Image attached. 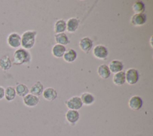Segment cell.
<instances>
[{
    "label": "cell",
    "instance_id": "484cf974",
    "mask_svg": "<svg viewBox=\"0 0 153 136\" xmlns=\"http://www.w3.org/2000/svg\"><path fill=\"white\" fill-rule=\"evenodd\" d=\"M132 10L134 14L143 13L145 10V4L141 1H136L132 5Z\"/></svg>",
    "mask_w": 153,
    "mask_h": 136
},
{
    "label": "cell",
    "instance_id": "5bb4252c",
    "mask_svg": "<svg viewBox=\"0 0 153 136\" xmlns=\"http://www.w3.org/2000/svg\"><path fill=\"white\" fill-rule=\"evenodd\" d=\"M108 67L111 72L115 74L122 71L123 68V64L120 61L112 60L109 62Z\"/></svg>",
    "mask_w": 153,
    "mask_h": 136
},
{
    "label": "cell",
    "instance_id": "e0dca14e",
    "mask_svg": "<svg viewBox=\"0 0 153 136\" xmlns=\"http://www.w3.org/2000/svg\"><path fill=\"white\" fill-rule=\"evenodd\" d=\"M12 67V61L8 55H4L0 58V68L2 71H8Z\"/></svg>",
    "mask_w": 153,
    "mask_h": 136
},
{
    "label": "cell",
    "instance_id": "52a82bcc",
    "mask_svg": "<svg viewBox=\"0 0 153 136\" xmlns=\"http://www.w3.org/2000/svg\"><path fill=\"white\" fill-rule=\"evenodd\" d=\"M128 105L129 108L131 110L137 111L142 108L143 105V100L139 96L134 95L130 98Z\"/></svg>",
    "mask_w": 153,
    "mask_h": 136
},
{
    "label": "cell",
    "instance_id": "8992f818",
    "mask_svg": "<svg viewBox=\"0 0 153 136\" xmlns=\"http://www.w3.org/2000/svg\"><path fill=\"white\" fill-rule=\"evenodd\" d=\"M93 56L98 59H105L108 56V50L103 45H97L93 50Z\"/></svg>",
    "mask_w": 153,
    "mask_h": 136
},
{
    "label": "cell",
    "instance_id": "277c9868",
    "mask_svg": "<svg viewBox=\"0 0 153 136\" xmlns=\"http://www.w3.org/2000/svg\"><path fill=\"white\" fill-rule=\"evenodd\" d=\"M126 81L130 85L135 84L139 79L138 71L134 68H130L125 72Z\"/></svg>",
    "mask_w": 153,
    "mask_h": 136
},
{
    "label": "cell",
    "instance_id": "ac0fdd59",
    "mask_svg": "<svg viewBox=\"0 0 153 136\" xmlns=\"http://www.w3.org/2000/svg\"><path fill=\"white\" fill-rule=\"evenodd\" d=\"M44 90V86L41 81H38L33 84L30 88L29 92L30 93L35 95L36 96H40Z\"/></svg>",
    "mask_w": 153,
    "mask_h": 136
},
{
    "label": "cell",
    "instance_id": "d4e9b609",
    "mask_svg": "<svg viewBox=\"0 0 153 136\" xmlns=\"http://www.w3.org/2000/svg\"><path fill=\"white\" fill-rule=\"evenodd\" d=\"M54 30L56 34L64 32L66 30V23L64 20L60 19L56 22L54 26Z\"/></svg>",
    "mask_w": 153,
    "mask_h": 136
},
{
    "label": "cell",
    "instance_id": "7402d4cb",
    "mask_svg": "<svg viewBox=\"0 0 153 136\" xmlns=\"http://www.w3.org/2000/svg\"><path fill=\"white\" fill-rule=\"evenodd\" d=\"M54 39L57 44L64 46L70 43L69 38L68 37L67 35L64 32L56 34L54 35Z\"/></svg>",
    "mask_w": 153,
    "mask_h": 136
},
{
    "label": "cell",
    "instance_id": "5b68a950",
    "mask_svg": "<svg viewBox=\"0 0 153 136\" xmlns=\"http://www.w3.org/2000/svg\"><path fill=\"white\" fill-rule=\"evenodd\" d=\"M66 105L69 110H74L78 111L81 108L83 104L79 96H74L66 101Z\"/></svg>",
    "mask_w": 153,
    "mask_h": 136
},
{
    "label": "cell",
    "instance_id": "603a6c76",
    "mask_svg": "<svg viewBox=\"0 0 153 136\" xmlns=\"http://www.w3.org/2000/svg\"><path fill=\"white\" fill-rule=\"evenodd\" d=\"M15 90L16 95L23 98L27 95L29 92V88L26 84L23 83H19L18 84H17L15 87Z\"/></svg>",
    "mask_w": 153,
    "mask_h": 136
},
{
    "label": "cell",
    "instance_id": "9a60e30c",
    "mask_svg": "<svg viewBox=\"0 0 153 136\" xmlns=\"http://www.w3.org/2000/svg\"><path fill=\"white\" fill-rule=\"evenodd\" d=\"M99 76L103 79H107L111 75V71L109 69V67L106 64H102L99 65L97 70Z\"/></svg>",
    "mask_w": 153,
    "mask_h": 136
},
{
    "label": "cell",
    "instance_id": "4316f807",
    "mask_svg": "<svg viewBox=\"0 0 153 136\" xmlns=\"http://www.w3.org/2000/svg\"><path fill=\"white\" fill-rule=\"evenodd\" d=\"M4 93H5V88L0 86V100L4 98Z\"/></svg>",
    "mask_w": 153,
    "mask_h": 136
},
{
    "label": "cell",
    "instance_id": "ffe728a7",
    "mask_svg": "<svg viewBox=\"0 0 153 136\" xmlns=\"http://www.w3.org/2000/svg\"><path fill=\"white\" fill-rule=\"evenodd\" d=\"M113 83L117 86H121L126 82V74L124 71H120L114 74L112 78Z\"/></svg>",
    "mask_w": 153,
    "mask_h": 136
},
{
    "label": "cell",
    "instance_id": "6da1fadb",
    "mask_svg": "<svg viewBox=\"0 0 153 136\" xmlns=\"http://www.w3.org/2000/svg\"><path fill=\"white\" fill-rule=\"evenodd\" d=\"M31 61V55L23 48L17 49L13 55L12 64L16 65H21L27 64Z\"/></svg>",
    "mask_w": 153,
    "mask_h": 136
},
{
    "label": "cell",
    "instance_id": "2e32d148",
    "mask_svg": "<svg viewBox=\"0 0 153 136\" xmlns=\"http://www.w3.org/2000/svg\"><path fill=\"white\" fill-rule=\"evenodd\" d=\"M76 58H77V53L73 49H68L67 50H66L63 56V59L68 63L73 62L74 61H75Z\"/></svg>",
    "mask_w": 153,
    "mask_h": 136
},
{
    "label": "cell",
    "instance_id": "44dd1931",
    "mask_svg": "<svg viewBox=\"0 0 153 136\" xmlns=\"http://www.w3.org/2000/svg\"><path fill=\"white\" fill-rule=\"evenodd\" d=\"M16 92L15 90V87L12 86H8L6 88H5V93H4V98L5 99L8 101H13L16 97Z\"/></svg>",
    "mask_w": 153,
    "mask_h": 136
},
{
    "label": "cell",
    "instance_id": "9c48e42d",
    "mask_svg": "<svg viewBox=\"0 0 153 136\" xmlns=\"http://www.w3.org/2000/svg\"><path fill=\"white\" fill-rule=\"evenodd\" d=\"M93 46V41L87 37L81 38L79 43V46L80 49L85 53H88L91 50Z\"/></svg>",
    "mask_w": 153,
    "mask_h": 136
},
{
    "label": "cell",
    "instance_id": "7a4b0ae2",
    "mask_svg": "<svg viewBox=\"0 0 153 136\" xmlns=\"http://www.w3.org/2000/svg\"><path fill=\"white\" fill-rule=\"evenodd\" d=\"M37 32L35 31H26L21 36V46L22 48L29 50L32 49L35 43V38Z\"/></svg>",
    "mask_w": 153,
    "mask_h": 136
},
{
    "label": "cell",
    "instance_id": "8fae6325",
    "mask_svg": "<svg viewBox=\"0 0 153 136\" xmlns=\"http://www.w3.org/2000/svg\"><path fill=\"white\" fill-rule=\"evenodd\" d=\"M66 119L71 125H75L79 119V113L77 110H68L65 114Z\"/></svg>",
    "mask_w": 153,
    "mask_h": 136
},
{
    "label": "cell",
    "instance_id": "7c38bea8",
    "mask_svg": "<svg viewBox=\"0 0 153 136\" xmlns=\"http://www.w3.org/2000/svg\"><path fill=\"white\" fill-rule=\"evenodd\" d=\"M42 94L43 98L48 101H54L57 97V92L53 87H47L44 89Z\"/></svg>",
    "mask_w": 153,
    "mask_h": 136
},
{
    "label": "cell",
    "instance_id": "d6986e66",
    "mask_svg": "<svg viewBox=\"0 0 153 136\" xmlns=\"http://www.w3.org/2000/svg\"><path fill=\"white\" fill-rule=\"evenodd\" d=\"M66 50V49L65 46L56 44L53 47L51 53L54 57L57 58H60L63 57Z\"/></svg>",
    "mask_w": 153,
    "mask_h": 136
},
{
    "label": "cell",
    "instance_id": "4fadbf2b",
    "mask_svg": "<svg viewBox=\"0 0 153 136\" xmlns=\"http://www.w3.org/2000/svg\"><path fill=\"white\" fill-rule=\"evenodd\" d=\"M66 23V31L69 33L75 32L79 26V20L75 17H71L68 20Z\"/></svg>",
    "mask_w": 153,
    "mask_h": 136
},
{
    "label": "cell",
    "instance_id": "3957f363",
    "mask_svg": "<svg viewBox=\"0 0 153 136\" xmlns=\"http://www.w3.org/2000/svg\"><path fill=\"white\" fill-rule=\"evenodd\" d=\"M7 43L11 48L18 49L21 46V36L17 32H11L7 38Z\"/></svg>",
    "mask_w": 153,
    "mask_h": 136
},
{
    "label": "cell",
    "instance_id": "30bf717a",
    "mask_svg": "<svg viewBox=\"0 0 153 136\" xmlns=\"http://www.w3.org/2000/svg\"><path fill=\"white\" fill-rule=\"evenodd\" d=\"M146 20V16L145 13L134 14L132 16L130 23L132 25L136 26H140L144 25Z\"/></svg>",
    "mask_w": 153,
    "mask_h": 136
},
{
    "label": "cell",
    "instance_id": "ba28073f",
    "mask_svg": "<svg viewBox=\"0 0 153 136\" xmlns=\"http://www.w3.org/2000/svg\"><path fill=\"white\" fill-rule=\"evenodd\" d=\"M39 99L38 96L28 93L23 98V104L28 107H34L39 103Z\"/></svg>",
    "mask_w": 153,
    "mask_h": 136
},
{
    "label": "cell",
    "instance_id": "cb8c5ba5",
    "mask_svg": "<svg viewBox=\"0 0 153 136\" xmlns=\"http://www.w3.org/2000/svg\"><path fill=\"white\" fill-rule=\"evenodd\" d=\"M80 98L82 104L85 105H90L93 104L95 101L94 96L88 92H84L82 93Z\"/></svg>",
    "mask_w": 153,
    "mask_h": 136
}]
</instances>
